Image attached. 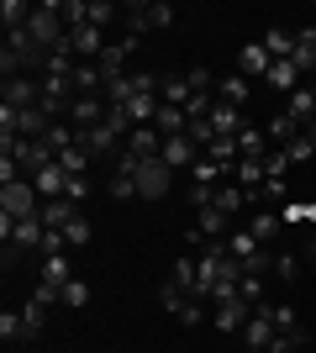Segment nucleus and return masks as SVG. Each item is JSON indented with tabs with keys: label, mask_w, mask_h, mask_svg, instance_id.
<instances>
[{
	"label": "nucleus",
	"mask_w": 316,
	"mask_h": 353,
	"mask_svg": "<svg viewBox=\"0 0 316 353\" xmlns=\"http://www.w3.org/2000/svg\"><path fill=\"white\" fill-rule=\"evenodd\" d=\"M37 211H43V195H37L32 179H11V185H0V216L21 221V216H37Z\"/></svg>",
	"instance_id": "1"
},
{
	"label": "nucleus",
	"mask_w": 316,
	"mask_h": 353,
	"mask_svg": "<svg viewBox=\"0 0 316 353\" xmlns=\"http://www.w3.org/2000/svg\"><path fill=\"white\" fill-rule=\"evenodd\" d=\"M132 179H137V201H164V195L174 190V179H180V174H174L164 159H143Z\"/></svg>",
	"instance_id": "2"
},
{
	"label": "nucleus",
	"mask_w": 316,
	"mask_h": 353,
	"mask_svg": "<svg viewBox=\"0 0 316 353\" xmlns=\"http://www.w3.org/2000/svg\"><path fill=\"white\" fill-rule=\"evenodd\" d=\"M121 21H127V37H143V32H164L169 21H174V11H169L164 0H153V6H127V11H121Z\"/></svg>",
	"instance_id": "3"
},
{
	"label": "nucleus",
	"mask_w": 316,
	"mask_h": 353,
	"mask_svg": "<svg viewBox=\"0 0 316 353\" xmlns=\"http://www.w3.org/2000/svg\"><path fill=\"white\" fill-rule=\"evenodd\" d=\"M253 311H258V306L238 290V295H227V301H216V306H211V322H216V332H242Z\"/></svg>",
	"instance_id": "4"
},
{
	"label": "nucleus",
	"mask_w": 316,
	"mask_h": 353,
	"mask_svg": "<svg viewBox=\"0 0 316 353\" xmlns=\"http://www.w3.org/2000/svg\"><path fill=\"white\" fill-rule=\"evenodd\" d=\"M105 95H79L74 105H69V127L74 132H95V127H105Z\"/></svg>",
	"instance_id": "5"
},
{
	"label": "nucleus",
	"mask_w": 316,
	"mask_h": 353,
	"mask_svg": "<svg viewBox=\"0 0 316 353\" xmlns=\"http://www.w3.org/2000/svg\"><path fill=\"white\" fill-rule=\"evenodd\" d=\"M269 343H274V316H269V306H258L253 316H248V327H242V348L264 353Z\"/></svg>",
	"instance_id": "6"
},
{
	"label": "nucleus",
	"mask_w": 316,
	"mask_h": 353,
	"mask_svg": "<svg viewBox=\"0 0 316 353\" xmlns=\"http://www.w3.org/2000/svg\"><path fill=\"white\" fill-rule=\"evenodd\" d=\"M269 69H274V59H269V48H264V43L238 48V74H242V79H269Z\"/></svg>",
	"instance_id": "7"
},
{
	"label": "nucleus",
	"mask_w": 316,
	"mask_h": 353,
	"mask_svg": "<svg viewBox=\"0 0 316 353\" xmlns=\"http://www.w3.org/2000/svg\"><path fill=\"white\" fill-rule=\"evenodd\" d=\"M69 43H74L79 63H101V53L111 48V43H105V32H101V27H74V32H69Z\"/></svg>",
	"instance_id": "8"
},
{
	"label": "nucleus",
	"mask_w": 316,
	"mask_h": 353,
	"mask_svg": "<svg viewBox=\"0 0 316 353\" xmlns=\"http://www.w3.org/2000/svg\"><path fill=\"white\" fill-rule=\"evenodd\" d=\"M211 206L222 211V216H242V211L253 206V195L242 190V185H232V179H227V185H216V195H211Z\"/></svg>",
	"instance_id": "9"
},
{
	"label": "nucleus",
	"mask_w": 316,
	"mask_h": 353,
	"mask_svg": "<svg viewBox=\"0 0 316 353\" xmlns=\"http://www.w3.org/2000/svg\"><path fill=\"white\" fill-rule=\"evenodd\" d=\"M121 148L137 153V159H158V153H164V132H158V127H132Z\"/></svg>",
	"instance_id": "10"
},
{
	"label": "nucleus",
	"mask_w": 316,
	"mask_h": 353,
	"mask_svg": "<svg viewBox=\"0 0 316 353\" xmlns=\"http://www.w3.org/2000/svg\"><path fill=\"white\" fill-rule=\"evenodd\" d=\"M74 143L79 148H85V153H90V159H105V153H111V159H116V153H121V132H111V127H95V132H79L74 137Z\"/></svg>",
	"instance_id": "11"
},
{
	"label": "nucleus",
	"mask_w": 316,
	"mask_h": 353,
	"mask_svg": "<svg viewBox=\"0 0 316 353\" xmlns=\"http://www.w3.org/2000/svg\"><path fill=\"white\" fill-rule=\"evenodd\" d=\"M69 179H74V174H69L63 163H48L32 185H37V195H43V201H59V195H69Z\"/></svg>",
	"instance_id": "12"
},
{
	"label": "nucleus",
	"mask_w": 316,
	"mask_h": 353,
	"mask_svg": "<svg viewBox=\"0 0 316 353\" xmlns=\"http://www.w3.org/2000/svg\"><path fill=\"white\" fill-rule=\"evenodd\" d=\"M206 121H211V132H216V137H238L242 127H248L242 111H238V105H227V101H216V111H211Z\"/></svg>",
	"instance_id": "13"
},
{
	"label": "nucleus",
	"mask_w": 316,
	"mask_h": 353,
	"mask_svg": "<svg viewBox=\"0 0 316 353\" xmlns=\"http://www.w3.org/2000/svg\"><path fill=\"white\" fill-rule=\"evenodd\" d=\"M37 280L53 285V290L63 295V285L74 280V264H69V253H53V259H43V269H37Z\"/></svg>",
	"instance_id": "14"
},
{
	"label": "nucleus",
	"mask_w": 316,
	"mask_h": 353,
	"mask_svg": "<svg viewBox=\"0 0 316 353\" xmlns=\"http://www.w3.org/2000/svg\"><path fill=\"white\" fill-rule=\"evenodd\" d=\"M290 63L301 74L316 69V27H295V53H290Z\"/></svg>",
	"instance_id": "15"
},
{
	"label": "nucleus",
	"mask_w": 316,
	"mask_h": 353,
	"mask_svg": "<svg viewBox=\"0 0 316 353\" xmlns=\"http://www.w3.org/2000/svg\"><path fill=\"white\" fill-rule=\"evenodd\" d=\"M280 227H285V216H280V211H269V206H258L253 216H248V232H253L258 243H274V237H280Z\"/></svg>",
	"instance_id": "16"
},
{
	"label": "nucleus",
	"mask_w": 316,
	"mask_h": 353,
	"mask_svg": "<svg viewBox=\"0 0 316 353\" xmlns=\"http://www.w3.org/2000/svg\"><path fill=\"white\" fill-rule=\"evenodd\" d=\"M264 85L280 90V95H295V90H301V69H295L290 59H274V69H269V79H264Z\"/></svg>",
	"instance_id": "17"
},
{
	"label": "nucleus",
	"mask_w": 316,
	"mask_h": 353,
	"mask_svg": "<svg viewBox=\"0 0 316 353\" xmlns=\"http://www.w3.org/2000/svg\"><path fill=\"white\" fill-rule=\"evenodd\" d=\"M48 311H53V306H43V301H27V306H21V343H37V338H43Z\"/></svg>",
	"instance_id": "18"
},
{
	"label": "nucleus",
	"mask_w": 316,
	"mask_h": 353,
	"mask_svg": "<svg viewBox=\"0 0 316 353\" xmlns=\"http://www.w3.org/2000/svg\"><path fill=\"white\" fill-rule=\"evenodd\" d=\"M158 101L164 105H190L196 90H190V79H180V74H164V79H158Z\"/></svg>",
	"instance_id": "19"
},
{
	"label": "nucleus",
	"mask_w": 316,
	"mask_h": 353,
	"mask_svg": "<svg viewBox=\"0 0 316 353\" xmlns=\"http://www.w3.org/2000/svg\"><path fill=\"white\" fill-rule=\"evenodd\" d=\"M285 111L301 121V127H306V121H316V85H301L295 95H285Z\"/></svg>",
	"instance_id": "20"
},
{
	"label": "nucleus",
	"mask_w": 316,
	"mask_h": 353,
	"mask_svg": "<svg viewBox=\"0 0 316 353\" xmlns=\"http://www.w3.org/2000/svg\"><path fill=\"white\" fill-rule=\"evenodd\" d=\"M37 216H43L48 227H59V232H63V227H69V221L79 216V206L69 201V195H59V201H43V211H37Z\"/></svg>",
	"instance_id": "21"
},
{
	"label": "nucleus",
	"mask_w": 316,
	"mask_h": 353,
	"mask_svg": "<svg viewBox=\"0 0 316 353\" xmlns=\"http://www.w3.org/2000/svg\"><path fill=\"white\" fill-rule=\"evenodd\" d=\"M248 95H253V79H242V74H227L222 79V90H216V101H227V105H248Z\"/></svg>",
	"instance_id": "22"
},
{
	"label": "nucleus",
	"mask_w": 316,
	"mask_h": 353,
	"mask_svg": "<svg viewBox=\"0 0 316 353\" xmlns=\"http://www.w3.org/2000/svg\"><path fill=\"white\" fill-rule=\"evenodd\" d=\"M153 127H158L164 137H180L185 127H190V111H185V105H164V101H158V121H153Z\"/></svg>",
	"instance_id": "23"
},
{
	"label": "nucleus",
	"mask_w": 316,
	"mask_h": 353,
	"mask_svg": "<svg viewBox=\"0 0 316 353\" xmlns=\"http://www.w3.org/2000/svg\"><path fill=\"white\" fill-rule=\"evenodd\" d=\"M264 48H269V59H290L295 53V27H269L264 32Z\"/></svg>",
	"instance_id": "24"
},
{
	"label": "nucleus",
	"mask_w": 316,
	"mask_h": 353,
	"mask_svg": "<svg viewBox=\"0 0 316 353\" xmlns=\"http://www.w3.org/2000/svg\"><path fill=\"white\" fill-rule=\"evenodd\" d=\"M301 132H306V127H301L295 117H290V111H280V117H274L269 127H264V137H269V143H280V148H285L290 137H301Z\"/></svg>",
	"instance_id": "25"
},
{
	"label": "nucleus",
	"mask_w": 316,
	"mask_h": 353,
	"mask_svg": "<svg viewBox=\"0 0 316 353\" xmlns=\"http://www.w3.org/2000/svg\"><path fill=\"white\" fill-rule=\"evenodd\" d=\"M238 153H242V159H264V153H269L264 127H242V132H238Z\"/></svg>",
	"instance_id": "26"
},
{
	"label": "nucleus",
	"mask_w": 316,
	"mask_h": 353,
	"mask_svg": "<svg viewBox=\"0 0 316 353\" xmlns=\"http://www.w3.org/2000/svg\"><path fill=\"white\" fill-rule=\"evenodd\" d=\"M169 285H180L185 295H196V259H174V269H169Z\"/></svg>",
	"instance_id": "27"
},
{
	"label": "nucleus",
	"mask_w": 316,
	"mask_h": 353,
	"mask_svg": "<svg viewBox=\"0 0 316 353\" xmlns=\"http://www.w3.org/2000/svg\"><path fill=\"white\" fill-rule=\"evenodd\" d=\"M59 306H69V311H79V306H90V285H85V280H79V274H74V280L63 285V295H59Z\"/></svg>",
	"instance_id": "28"
},
{
	"label": "nucleus",
	"mask_w": 316,
	"mask_h": 353,
	"mask_svg": "<svg viewBox=\"0 0 316 353\" xmlns=\"http://www.w3.org/2000/svg\"><path fill=\"white\" fill-rule=\"evenodd\" d=\"M121 11H127V6H116V0H90V27H101V32H105Z\"/></svg>",
	"instance_id": "29"
},
{
	"label": "nucleus",
	"mask_w": 316,
	"mask_h": 353,
	"mask_svg": "<svg viewBox=\"0 0 316 353\" xmlns=\"http://www.w3.org/2000/svg\"><path fill=\"white\" fill-rule=\"evenodd\" d=\"M63 237H69V248H85V243H90V237H95V227H90V221H85V211H79V216L69 221V227H63Z\"/></svg>",
	"instance_id": "30"
},
{
	"label": "nucleus",
	"mask_w": 316,
	"mask_h": 353,
	"mask_svg": "<svg viewBox=\"0 0 316 353\" xmlns=\"http://www.w3.org/2000/svg\"><path fill=\"white\" fill-rule=\"evenodd\" d=\"M105 195H111V201H132V195H137V179L132 174H111V179H105Z\"/></svg>",
	"instance_id": "31"
},
{
	"label": "nucleus",
	"mask_w": 316,
	"mask_h": 353,
	"mask_svg": "<svg viewBox=\"0 0 316 353\" xmlns=\"http://www.w3.org/2000/svg\"><path fill=\"white\" fill-rule=\"evenodd\" d=\"M301 343H306V327H295V332H274V343L264 353H295Z\"/></svg>",
	"instance_id": "32"
},
{
	"label": "nucleus",
	"mask_w": 316,
	"mask_h": 353,
	"mask_svg": "<svg viewBox=\"0 0 316 353\" xmlns=\"http://www.w3.org/2000/svg\"><path fill=\"white\" fill-rule=\"evenodd\" d=\"M59 163L69 169V174H85V169H90V153L74 143V148H63V153H59Z\"/></svg>",
	"instance_id": "33"
},
{
	"label": "nucleus",
	"mask_w": 316,
	"mask_h": 353,
	"mask_svg": "<svg viewBox=\"0 0 316 353\" xmlns=\"http://www.w3.org/2000/svg\"><path fill=\"white\" fill-rule=\"evenodd\" d=\"M285 153H290V163H306V159H316V143H311V137H290V143H285Z\"/></svg>",
	"instance_id": "34"
},
{
	"label": "nucleus",
	"mask_w": 316,
	"mask_h": 353,
	"mask_svg": "<svg viewBox=\"0 0 316 353\" xmlns=\"http://www.w3.org/2000/svg\"><path fill=\"white\" fill-rule=\"evenodd\" d=\"M269 316H274V332H295V327H301L295 306H269Z\"/></svg>",
	"instance_id": "35"
},
{
	"label": "nucleus",
	"mask_w": 316,
	"mask_h": 353,
	"mask_svg": "<svg viewBox=\"0 0 316 353\" xmlns=\"http://www.w3.org/2000/svg\"><path fill=\"white\" fill-rule=\"evenodd\" d=\"M185 79H190V90H196V95H211V90H216V79H211V69H206V63H196V69L185 74Z\"/></svg>",
	"instance_id": "36"
},
{
	"label": "nucleus",
	"mask_w": 316,
	"mask_h": 353,
	"mask_svg": "<svg viewBox=\"0 0 316 353\" xmlns=\"http://www.w3.org/2000/svg\"><path fill=\"white\" fill-rule=\"evenodd\" d=\"M0 338L21 343V311H0Z\"/></svg>",
	"instance_id": "37"
},
{
	"label": "nucleus",
	"mask_w": 316,
	"mask_h": 353,
	"mask_svg": "<svg viewBox=\"0 0 316 353\" xmlns=\"http://www.w3.org/2000/svg\"><path fill=\"white\" fill-rule=\"evenodd\" d=\"M274 274H280V280H295V274H301V259H295V253H274Z\"/></svg>",
	"instance_id": "38"
},
{
	"label": "nucleus",
	"mask_w": 316,
	"mask_h": 353,
	"mask_svg": "<svg viewBox=\"0 0 316 353\" xmlns=\"http://www.w3.org/2000/svg\"><path fill=\"white\" fill-rule=\"evenodd\" d=\"M158 301H164V311H174V316H180V306H185V290H180V285H169V280H164Z\"/></svg>",
	"instance_id": "39"
},
{
	"label": "nucleus",
	"mask_w": 316,
	"mask_h": 353,
	"mask_svg": "<svg viewBox=\"0 0 316 353\" xmlns=\"http://www.w3.org/2000/svg\"><path fill=\"white\" fill-rule=\"evenodd\" d=\"M242 295H248V301H253L258 306V295H264V274H242V285H238Z\"/></svg>",
	"instance_id": "40"
},
{
	"label": "nucleus",
	"mask_w": 316,
	"mask_h": 353,
	"mask_svg": "<svg viewBox=\"0 0 316 353\" xmlns=\"http://www.w3.org/2000/svg\"><path fill=\"white\" fill-rule=\"evenodd\" d=\"M85 195H90V179L74 174V179H69V201H74V206H85Z\"/></svg>",
	"instance_id": "41"
},
{
	"label": "nucleus",
	"mask_w": 316,
	"mask_h": 353,
	"mask_svg": "<svg viewBox=\"0 0 316 353\" xmlns=\"http://www.w3.org/2000/svg\"><path fill=\"white\" fill-rule=\"evenodd\" d=\"M306 259H311V264H316V232H311V243H306Z\"/></svg>",
	"instance_id": "42"
},
{
	"label": "nucleus",
	"mask_w": 316,
	"mask_h": 353,
	"mask_svg": "<svg viewBox=\"0 0 316 353\" xmlns=\"http://www.w3.org/2000/svg\"><path fill=\"white\" fill-rule=\"evenodd\" d=\"M306 137H311V143H316V121H306Z\"/></svg>",
	"instance_id": "43"
},
{
	"label": "nucleus",
	"mask_w": 316,
	"mask_h": 353,
	"mask_svg": "<svg viewBox=\"0 0 316 353\" xmlns=\"http://www.w3.org/2000/svg\"><path fill=\"white\" fill-rule=\"evenodd\" d=\"M242 353H248V348H242Z\"/></svg>",
	"instance_id": "44"
}]
</instances>
